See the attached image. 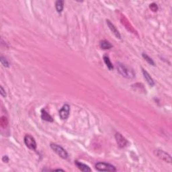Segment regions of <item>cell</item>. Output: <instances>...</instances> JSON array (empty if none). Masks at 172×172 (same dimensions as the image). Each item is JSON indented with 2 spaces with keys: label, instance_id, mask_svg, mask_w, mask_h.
<instances>
[{
  "label": "cell",
  "instance_id": "7",
  "mask_svg": "<svg viewBox=\"0 0 172 172\" xmlns=\"http://www.w3.org/2000/svg\"><path fill=\"white\" fill-rule=\"evenodd\" d=\"M115 139H116L117 144L118 145L120 148L125 147L128 144V141L127 139L122 135L120 133H119V132H116V134H115Z\"/></svg>",
  "mask_w": 172,
  "mask_h": 172
},
{
  "label": "cell",
  "instance_id": "18",
  "mask_svg": "<svg viewBox=\"0 0 172 172\" xmlns=\"http://www.w3.org/2000/svg\"><path fill=\"white\" fill-rule=\"evenodd\" d=\"M0 94H1V96L3 97H6V95H7V94H6V90H4L2 86H0Z\"/></svg>",
  "mask_w": 172,
  "mask_h": 172
},
{
  "label": "cell",
  "instance_id": "2",
  "mask_svg": "<svg viewBox=\"0 0 172 172\" xmlns=\"http://www.w3.org/2000/svg\"><path fill=\"white\" fill-rule=\"evenodd\" d=\"M95 169L100 171H116V169L114 165L110 163L99 162L95 164Z\"/></svg>",
  "mask_w": 172,
  "mask_h": 172
},
{
  "label": "cell",
  "instance_id": "1",
  "mask_svg": "<svg viewBox=\"0 0 172 172\" xmlns=\"http://www.w3.org/2000/svg\"><path fill=\"white\" fill-rule=\"evenodd\" d=\"M116 69L118 72L124 77L128 78V79H132L135 77V73H134L133 70L128 68V67L125 66L121 63H117Z\"/></svg>",
  "mask_w": 172,
  "mask_h": 172
},
{
  "label": "cell",
  "instance_id": "19",
  "mask_svg": "<svg viewBox=\"0 0 172 172\" xmlns=\"http://www.w3.org/2000/svg\"><path fill=\"white\" fill-rule=\"evenodd\" d=\"M2 161L4 163H8L9 162V158H8V157L7 155H4L3 157H2Z\"/></svg>",
  "mask_w": 172,
  "mask_h": 172
},
{
  "label": "cell",
  "instance_id": "17",
  "mask_svg": "<svg viewBox=\"0 0 172 172\" xmlns=\"http://www.w3.org/2000/svg\"><path fill=\"white\" fill-rule=\"evenodd\" d=\"M149 8H150V9H151L154 12H155L158 10V6L156 3H152L151 4H150Z\"/></svg>",
  "mask_w": 172,
  "mask_h": 172
},
{
  "label": "cell",
  "instance_id": "15",
  "mask_svg": "<svg viewBox=\"0 0 172 172\" xmlns=\"http://www.w3.org/2000/svg\"><path fill=\"white\" fill-rule=\"evenodd\" d=\"M142 56H143V57L145 58L146 61H147L148 63L150 64V65H153V66H155V62L153 61V60L152 59V58L151 57H150V56L149 55H147V54H146V53H143L142 54Z\"/></svg>",
  "mask_w": 172,
  "mask_h": 172
},
{
  "label": "cell",
  "instance_id": "4",
  "mask_svg": "<svg viewBox=\"0 0 172 172\" xmlns=\"http://www.w3.org/2000/svg\"><path fill=\"white\" fill-rule=\"evenodd\" d=\"M154 154L158 158H159L161 160L165 162H167L171 163V157L169 153H166V152L163 151V150L157 149L154 151Z\"/></svg>",
  "mask_w": 172,
  "mask_h": 172
},
{
  "label": "cell",
  "instance_id": "3",
  "mask_svg": "<svg viewBox=\"0 0 172 172\" xmlns=\"http://www.w3.org/2000/svg\"><path fill=\"white\" fill-rule=\"evenodd\" d=\"M50 146H51V149L61 158L66 159L68 157V153H67V152L62 147H61L60 145L55 144V143H51Z\"/></svg>",
  "mask_w": 172,
  "mask_h": 172
},
{
  "label": "cell",
  "instance_id": "14",
  "mask_svg": "<svg viewBox=\"0 0 172 172\" xmlns=\"http://www.w3.org/2000/svg\"><path fill=\"white\" fill-rule=\"evenodd\" d=\"M103 58H104V63H105V64L106 65V66L108 67V68L110 69V70H112V69H114V66H113L112 63H111L110 58L108 57V56L104 55Z\"/></svg>",
  "mask_w": 172,
  "mask_h": 172
},
{
  "label": "cell",
  "instance_id": "9",
  "mask_svg": "<svg viewBox=\"0 0 172 172\" xmlns=\"http://www.w3.org/2000/svg\"><path fill=\"white\" fill-rule=\"evenodd\" d=\"M142 72L143 74V76H144L145 79H146V81L148 83V84L150 86L153 87L155 86V81L153 79V78L151 77V75H149V73L147 72V71L145 70L144 69H142Z\"/></svg>",
  "mask_w": 172,
  "mask_h": 172
},
{
  "label": "cell",
  "instance_id": "16",
  "mask_svg": "<svg viewBox=\"0 0 172 172\" xmlns=\"http://www.w3.org/2000/svg\"><path fill=\"white\" fill-rule=\"evenodd\" d=\"M0 61H1V65H3V67H10L9 63H8V60L6 59L4 56H1V57H0Z\"/></svg>",
  "mask_w": 172,
  "mask_h": 172
},
{
  "label": "cell",
  "instance_id": "12",
  "mask_svg": "<svg viewBox=\"0 0 172 172\" xmlns=\"http://www.w3.org/2000/svg\"><path fill=\"white\" fill-rule=\"evenodd\" d=\"M100 46L102 49H104V50L110 49H111V48H112V47H113L112 45L111 44L109 41L106 40H103L100 41Z\"/></svg>",
  "mask_w": 172,
  "mask_h": 172
},
{
  "label": "cell",
  "instance_id": "11",
  "mask_svg": "<svg viewBox=\"0 0 172 172\" xmlns=\"http://www.w3.org/2000/svg\"><path fill=\"white\" fill-rule=\"evenodd\" d=\"M41 118L45 121L53 122V118L51 116V115L49 114V113L46 112L45 110H42V111H41Z\"/></svg>",
  "mask_w": 172,
  "mask_h": 172
},
{
  "label": "cell",
  "instance_id": "6",
  "mask_svg": "<svg viewBox=\"0 0 172 172\" xmlns=\"http://www.w3.org/2000/svg\"><path fill=\"white\" fill-rule=\"evenodd\" d=\"M70 113V106L69 104H65L59 111L60 118L62 120H66L68 118Z\"/></svg>",
  "mask_w": 172,
  "mask_h": 172
},
{
  "label": "cell",
  "instance_id": "13",
  "mask_svg": "<svg viewBox=\"0 0 172 172\" xmlns=\"http://www.w3.org/2000/svg\"><path fill=\"white\" fill-rule=\"evenodd\" d=\"M55 8L58 13H61L64 8V1L61 0L56 1L55 3Z\"/></svg>",
  "mask_w": 172,
  "mask_h": 172
},
{
  "label": "cell",
  "instance_id": "8",
  "mask_svg": "<svg viewBox=\"0 0 172 172\" xmlns=\"http://www.w3.org/2000/svg\"><path fill=\"white\" fill-rule=\"evenodd\" d=\"M106 22H107V24L109 28H110L111 31L112 32V33H114V34L115 36H116V37L117 38H119L120 39L121 38V35L120 34V32L118 30H117V28L115 27V26L109 20V19H107L106 20Z\"/></svg>",
  "mask_w": 172,
  "mask_h": 172
},
{
  "label": "cell",
  "instance_id": "10",
  "mask_svg": "<svg viewBox=\"0 0 172 172\" xmlns=\"http://www.w3.org/2000/svg\"><path fill=\"white\" fill-rule=\"evenodd\" d=\"M75 164L76 165V166L77 167V168L79 169V170H81V171L87 172V171H91L90 167H89L88 165L84 164V163H83L79 162L78 161H75Z\"/></svg>",
  "mask_w": 172,
  "mask_h": 172
},
{
  "label": "cell",
  "instance_id": "5",
  "mask_svg": "<svg viewBox=\"0 0 172 172\" xmlns=\"http://www.w3.org/2000/svg\"><path fill=\"white\" fill-rule=\"evenodd\" d=\"M24 143L26 145V147L29 148L30 149L35 150L36 148V143L35 139L33 136H32L30 134H26L24 136Z\"/></svg>",
  "mask_w": 172,
  "mask_h": 172
}]
</instances>
